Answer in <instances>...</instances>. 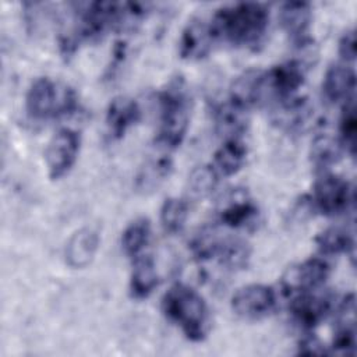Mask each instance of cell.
<instances>
[{
    "label": "cell",
    "instance_id": "cell-25",
    "mask_svg": "<svg viewBox=\"0 0 357 357\" xmlns=\"http://www.w3.org/2000/svg\"><path fill=\"white\" fill-rule=\"evenodd\" d=\"M315 244L322 255L349 254L354 247L353 236L340 226H332L321 231L315 237Z\"/></svg>",
    "mask_w": 357,
    "mask_h": 357
},
{
    "label": "cell",
    "instance_id": "cell-11",
    "mask_svg": "<svg viewBox=\"0 0 357 357\" xmlns=\"http://www.w3.org/2000/svg\"><path fill=\"white\" fill-rule=\"evenodd\" d=\"M331 310V298L314 291L297 294L290 304V314L294 322L304 329H312L319 325L328 317Z\"/></svg>",
    "mask_w": 357,
    "mask_h": 357
},
{
    "label": "cell",
    "instance_id": "cell-32",
    "mask_svg": "<svg viewBox=\"0 0 357 357\" xmlns=\"http://www.w3.org/2000/svg\"><path fill=\"white\" fill-rule=\"evenodd\" d=\"M297 353L303 356H324L328 354L324 344L314 336H305L298 342Z\"/></svg>",
    "mask_w": 357,
    "mask_h": 357
},
{
    "label": "cell",
    "instance_id": "cell-17",
    "mask_svg": "<svg viewBox=\"0 0 357 357\" xmlns=\"http://www.w3.org/2000/svg\"><path fill=\"white\" fill-rule=\"evenodd\" d=\"M99 247V234L91 229L84 227L77 230L66 244V262L71 268H85L88 266Z\"/></svg>",
    "mask_w": 357,
    "mask_h": 357
},
{
    "label": "cell",
    "instance_id": "cell-22",
    "mask_svg": "<svg viewBox=\"0 0 357 357\" xmlns=\"http://www.w3.org/2000/svg\"><path fill=\"white\" fill-rule=\"evenodd\" d=\"M247 146L241 139H225L213 155L212 166L219 174L233 176L245 163Z\"/></svg>",
    "mask_w": 357,
    "mask_h": 357
},
{
    "label": "cell",
    "instance_id": "cell-14",
    "mask_svg": "<svg viewBox=\"0 0 357 357\" xmlns=\"http://www.w3.org/2000/svg\"><path fill=\"white\" fill-rule=\"evenodd\" d=\"M266 93L264 86V71L248 70L237 77L230 86V98L233 103L245 110L265 102Z\"/></svg>",
    "mask_w": 357,
    "mask_h": 357
},
{
    "label": "cell",
    "instance_id": "cell-23",
    "mask_svg": "<svg viewBox=\"0 0 357 357\" xmlns=\"http://www.w3.org/2000/svg\"><path fill=\"white\" fill-rule=\"evenodd\" d=\"M344 146L339 138L329 134L317 135L310 148V159L318 169H328L337 163L343 155Z\"/></svg>",
    "mask_w": 357,
    "mask_h": 357
},
{
    "label": "cell",
    "instance_id": "cell-6",
    "mask_svg": "<svg viewBox=\"0 0 357 357\" xmlns=\"http://www.w3.org/2000/svg\"><path fill=\"white\" fill-rule=\"evenodd\" d=\"M81 146L79 134L71 128H60L49 141L45 159L52 180L66 176L74 166Z\"/></svg>",
    "mask_w": 357,
    "mask_h": 357
},
{
    "label": "cell",
    "instance_id": "cell-1",
    "mask_svg": "<svg viewBox=\"0 0 357 357\" xmlns=\"http://www.w3.org/2000/svg\"><path fill=\"white\" fill-rule=\"evenodd\" d=\"M209 24L215 39L233 46L254 47L268 31L269 11L259 3H237L219 8Z\"/></svg>",
    "mask_w": 357,
    "mask_h": 357
},
{
    "label": "cell",
    "instance_id": "cell-9",
    "mask_svg": "<svg viewBox=\"0 0 357 357\" xmlns=\"http://www.w3.org/2000/svg\"><path fill=\"white\" fill-rule=\"evenodd\" d=\"M331 268L322 258H308L286 271L282 287L287 294H300L319 289L329 278Z\"/></svg>",
    "mask_w": 357,
    "mask_h": 357
},
{
    "label": "cell",
    "instance_id": "cell-21",
    "mask_svg": "<svg viewBox=\"0 0 357 357\" xmlns=\"http://www.w3.org/2000/svg\"><path fill=\"white\" fill-rule=\"evenodd\" d=\"M158 269L149 255H139L134 259L130 276V293L134 298L142 300L151 296L158 286Z\"/></svg>",
    "mask_w": 357,
    "mask_h": 357
},
{
    "label": "cell",
    "instance_id": "cell-19",
    "mask_svg": "<svg viewBox=\"0 0 357 357\" xmlns=\"http://www.w3.org/2000/svg\"><path fill=\"white\" fill-rule=\"evenodd\" d=\"M311 116L308 102L304 98L293 96L276 103L272 113L273 123L284 131H298L307 124Z\"/></svg>",
    "mask_w": 357,
    "mask_h": 357
},
{
    "label": "cell",
    "instance_id": "cell-3",
    "mask_svg": "<svg viewBox=\"0 0 357 357\" xmlns=\"http://www.w3.org/2000/svg\"><path fill=\"white\" fill-rule=\"evenodd\" d=\"M190 126V98L181 79L172 81L159 93V128L156 142L166 149L181 145Z\"/></svg>",
    "mask_w": 357,
    "mask_h": 357
},
{
    "label": "cell",
    "instance_id": "cell-28",
    "mask_svg": "<svg viewBox=\"0 0 357 357\" xmlns=\"http://www.w3.org/2000/svg\"><path fill=\"white\" fill-rule=\"evenodd\" d=\"M218 181L219 173L212 165L197 166L188 176V191L194 198H205L212 194Z\"/></svg>",
    "mask_w": 357,
    "mask_h": 357
},
{
    "label": "cell",
    "instance_id": "cell-24",
    "mask_svg": "<svg viewBox=\"0 0 357 357\" xmlns=\"http://www.w3.org/2000/svg\"><path fill=\"white\" fill-rule=\"evenodd\" d=\"M151 240V222L146 218L132 220L121 234V248L132 259L139 257Z\"/></svg>",
    "mask_w": 357,
    "mask_h": 357
},
{
    "label": "cell",
    "instance_id": "cell-8",
    "mask_svg": "<svg viewBox=\"0 0 357 357\" xmlns=\"http://www.w3.org/2000/svg\"><path fill=\"white\" fill-rule=\"evenodd\" d=\"M305 68L297 60H289L264 71V86L268 98L276 102L296 96L298 88L304 84Z\"/></svg>",
    "mask_w": 357,
    "mask_h": 357
},
{
    "label": "cell",
    "instance_id": "cell-7",
    "mask_svg": "<svg viewBox=\"0 0 357 357\" xmlns=\"http://www.w3.org/2000/svg\"><path fill=\"white\" fill-rule=\"evenodd\" d=\"M276 305V294L266 284H247L231 297V310L243 319H261L269 315Z\"/></svg>",
    "mask_w": 357,
    "mask_h": 357
},
{
    "label": "cell",
    "instance_id": "cell-18",
    "mask_svg": "<svg viewBox=\"0 0 357 357\" xmlns=\"http://www.w3.org/2000/svg\"><path fill=\"white\" fill-rule=\"evenodd\" d=\"M215 130L225 139H240L248 127V110L227 100L220 103L213 113Z\"/></svg>",
    "mask_w": 357,
    "mask_h": 357
},
{
    "label": "cell",
    "instance_id": "cell-4",
    "mask_svg": "<svg viewBox=\"0 0 357 357\" xmlns=\"http://www.w3.org/2000/svg\"><path fill=\"white\" fill-rule=\"evenodd\" d=\"M25 107L28 114L36 120L56 119L77 109V95L70 86L42 77L29 86Z\"/></svg>",
    "mask_w": 357,
    "mask_h": 357
},
{
    "label": "cell",
    "instance_id": "cell-15",
    "mask_svg": "<svg viewBox=\"0 0 357 357\" xmlns=\"http://www.w3.org/2000/svg\"><path fill=\"white\" fill-rule=\"evenodd\" d=\"M279 20L284 32L294 43L310 39L308 29L312 21V8L307 1H289L282 4Z\"/></svg>",
    "mask_w": 357,
    "mask_h": 357
},
{
    "label": "cell",
    "instance_id": "cell-12",
    "mask_svg": "<svg viewBox=\"0 0 357 357\" xmlns=\"http://www.w3.org/2000/svg\"><path fill=\"white\" fill-rule=\"evenodd\" d=\"M215 40L211 24L192 20L185 25L178 40V53L184 60H201L206 57Z\"/></svg>",
    "mask_w": 357,
    "mask_h": 357
},
{
    "label": "cell",
    "instance_id": "cell-26",
    "mask_svg": "<svg viewBox=\"0 0 357 357\" xmlns=\"http://www.w3.org/2000/svg\"><path fill=\"white\" fill-rule=\"evenodd\" d=\"M250 259V247L245 241L234 237H223L219 252L215 258L225 269L236 271L247 266Z\"/></svg>",
    "mask_w": 357,
    "mask_h": 357
},
{
    "label": "cell",
    "instance_id": "cell-30",
    "mask_svg": "<svg viewBox=\"0 0 357 357\" xmlns=\"http://www.w3.org/2000/svg\"><path fill=\"white\" fill-rule=\"evenodd\" d=\"M331 347L335 354L353 356L356 351V328L336 326Z\"/></svg>",
    "mask_w": 357,
    "mask_h": 357
},
{
    "label": "cell",
    "instance_id": "cell-5",
    "mask_svg": "<svg viewBox=\"0 0 357 357\" xmlns=\"http://www.w3.org/2000/svg\"><path fill=\"white\" fill-rule=\"evenodd\" d=\"M353 202V190L347 180L326 173L321 176L312 190L311 204L325 216H337L346 212Z\"/></svg>",
    "mask_w": 357,
    "mask_h": 357
},
{
    "label": "cell",
    "instance_id": "cell-29",
    "mask_svg": "<svg viewBox=\"0 0 357 357\" xmlns=\"http://www.w3.org/2000/svg\"><path fill=\"white\" fill-rule=\"evenodd\" d=\"M340 142L344 149L353 156L356 152V132H357V119H356V106L354 98L343 103L340 121H339Z\"/></svg>",
    "mask_w": 357,
    "mask_h": 357
},
{
    "label": "cell",
    "instance_id": "cell-16",
    "mask_svg": "<svg viewBox=\"0 0 357 357\" xmlns=\"http://www.w3.org/2000/svg\"><path fill=\"white\" fill-rule=\"evenodd\" d=\"M356 74L354 70L342 64L331 66L322 81L324 98L331 103L347 102L354 98Z\"/></svg>",
    "mask_w": 357,
    "mask_h": 357
},
{
    "label": "cell",
    "instance_id": "cell-10",
    "mask_svg": "<svg viewBox=\"0 0 357 357\" xmlns=\"http://www.w3.org/2000/svg\"><path fill=\"white\" fill-rule=\"evenodd\" d=\"M258 215V206L243 190L229 192L218 208L219 222L230 229H245L257 222Z\"/></svg>",
    "mask_w": 357,
    "mask_h": 357
},
{
    "label": "cell",
    "instance_id": "cell-27",
    "mask_svg": "<svg viewBox=\"0 0 357 357\" xmlns=\"http://www.w3.org/2000/svg\"><path fill=\"white\" fill-rule=\"evenodd\" d=\"M188 218V204L176 197L166 198L160 206V223L165 231L176 234L183 230Z\"/></svg>",
    "mask_w": 357,
    "mask_h": 357
},
{
    "label": "cell",
    "instance_id": "cell-2",
    "mask_svg": "<svg viewBox=\"0 0 357 357\" xmlns=\"http://www.w3.org/2000/svg\"><path fill=\"white\" fill-rule=\"evenodd\" d=\"M162 311L191 342H202L211 328L209 308L202 296L192 287L177 283L162 298Z\"/></svg>",
    "mask_w": 357,
    "mask_h": 357
},
{
    "label": "cell",
    "instance_id": "cell-13",
    "mask_svg": "<svg viewBox=\"0 0 357 357\" xmlns=\"http://www.w3.org/2000/svg\"><path fill=\"white\" fill-rule=\"evenodd\" d=\"M141 119L139 105L127 96H117L110 100L106 110V127L112 138L120 139Z\"/></svg>",
    "mask_w": 357,
    "mask_h": 357
},
{
    "label": "cell",
    "instance_id": "cell-20",
    "mask_svg": "<svg viewBox=\"0 0 357 357\" xmlns=\"http://www.w3.org/2000/svg\"><path fill=\"white\" fill-rule=\"evenodd\" d=\"M173 162L169 156L162 155L148 159L135 176V188L142 194H149L158 190L172 174Z\"/></svg>",
    "mask_w": 357,
    "mask_h": 357
},
{
    "label": "cell",
    "instance_id": "cell-31",
    "mask_svg": "<svg viewBox=\"0 0 357 357\" xmlns=\"http://www.w3.org/2000/svg\"><path fill=\"white\" fill-rule=\"evenodd\" d=\"M339 54L344 61H354L357 56V42H356V31H346L339 40Z\"/></svg>",
    "mask_w": 357,
    "mask_h": 357
}]
</instances>
